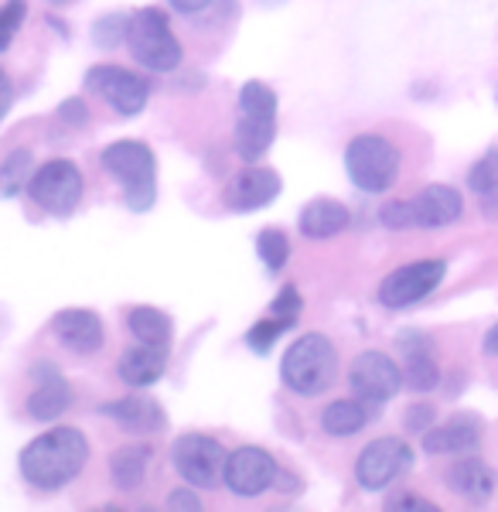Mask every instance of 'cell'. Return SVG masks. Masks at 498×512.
Returning a JSON list of instances; mask_svg holds the SVG:
<instances>
[{"instance_id": "1", "label": "cell", "mask_w": 498, "mask_h": 512, "mask_svg": "<svg viewBox=\"0 0 498 512\" xmlns=\"http://www.w3.org/2000/svg\"><path fill=\"white\" fill-rule=\"evenodd\" d=\"M89 461V441L79 427H52L21 451V475L31 489H65Z\"/></svg>"}, {"instance_id": "36", "label": "cell", "mask_w": 498, "mask_h": 512, "mask_svg": "<svg viewBox=\"0 0 498 512\" xmlns=\"http://www.w3.org/2000/svg\"><path fill=\"white\" fill-rule=\"evenodd\" d=\"M434 417H437V410L430 407V403H413V407L406 410L403 424H406V431H410V434H423V431H430V427H434Z\"/></svg>"}, {"instance_id": "33", "label": "cell", "mask_w": 498, "mask_h": 512, "mask_svg": "<svg viewBox=\"0 0 498 512\" xmlns=\"http://www.w3.org/2000/svg\"><path fill=\"white\" fill-rule=\"evenodd\" d=\"M468 185L475 188V192H481V195H492L498 188V161L495 158L478 161L475 168H471V175H468Z\"/></svg>"}, {"instance_id": "3", "label": "cell", "mask_w": 498, "mask_h": 512, "mask_svg": "<svg viewBox=\"0 0 498 512\" xmlns=\"http://www.w3.org/2000/svg\"><path fill=\"white\" fill-rule=\"evenodd\" d=\"M280 379L301 396H321L338 379V349L321 332H307L280 359Z\"/></svg>"}, {"instance_id": "14", "label": "cell", "mask_w": 498, "mask_h": 512, "mask_svg": "<svg viewBox=\"0 0 498 512\" xmlns=\"http://www.w3.org/2000/svg\"><path fill=\"white\" fill-rule=\"evenodd\" d=\"M396 349L403 352V379L410 390L430 393L441 383V369L434 359V342L423 332H400L396 335Z\"/></svg>"}, {"instance_id": "7", "label": "cell", "mask_w": 498, "mask_h": 512, "mask_svg": "<svg viewBox=\"0 0 498 512\" xmlns=\"http://www.w3.org/2000/svg\"><path fill=\"white\" fill-rule=\"evenodd\" d=\"M28 195L48 216H72L82 202V171L72 161H48L31 175Z\"/></svg>"}, {"instance_id": "21", "label": "cell", "mask_w": 498, "mask_h": 512, "mask_svg": "<svg viewBox=\"0 0 498 512\" xmlns=\"http://www.w3.org/2000/svg\"><path fill=\"white\" fill-rule=\"evenodd\" d=\"M348 219L352 216L338 198H311L301 209V233L307 239H331L345 233Z\"/></svg>"}, {"instance_id": "35", "label": "cell", "mask_w": 498, "mask_h": 512, "mask_svg": "<svg viewBox=\"0 0 498 512\" xmlns=\"http://www.w3.org/2000/svg\"><path fill=\"white\" fill-rule=\"evenodd\" d=\"M379 222H383L386 229H410L413 226L410 202H386L383 212H379Z\"/></svg>"}, {"instance_id": "19", "label": "cell", "mask_w": 498, "mask_h": 512, "mask_svg": "<svg viewBox=\"0 0 498 512\" xmlns=\"http://www.w3.org/2000/svg\"><path fill=\"white\" fill-rule=\"evenodd\" d=\"M164 369H168V349L164 345H144V342L130 345L120 355V362H116V373H120L127 386H134V390L154 386L164 376Z\"/></svg>"}, {"instance_id": "28", "label": "cell", "mask_w": 498, "mask_h": 512, "mask_svg": "<svg viewBox=\"0 0 498 512\" xmlns=\"http://www.w3.org/2000/svg\"><path fill=\"white\" fill-rule=\"evenodd\" d=\"M28 171H31V154L14 151L11 158L0 164V198H14L21 188H28Z\"/></svg>"}, {"instance_id": "17", "label": "cell", "mask_w": 498, "mask_h": 512, "mask_svg": "<svg viewBox=\"0 0 498 512\" xmlns=\"http://www.w3.org/2000/svg\"><path fill=\"white\" fill-rule=\"evenodd\" d=\"M481 441V417L454 414L447 424L423 431V451L427 454H471Z\"/></svg>"}, {"instance_id": "32", "label": "cell", "mask_w": 498, "mask_h": 512, "mask_svg": "<svg viewBox=\"0 0 498 512\" xmlns=\"http://www.w3.org/2000/svg\"><path fill=\"white\" fill-rule=\"evenodd\" d=\"M24 14H28V4H24V0H7V4L0 7V52H4V48L14 41V35H18V28L24 24Z\"/></svg>"}, {"instance_id": "43", "label": "cell", "mask_w": 498, "mask_h": 512, "mask_svg": "<svg viewBox=\"0 0 498 512\" xmlns=\"http://www.w3.org/2000/svg\"><path fill=\"white\" fill-rule=\"evenodd\" d=\"M48 4H58V7H62V4H69V0H48Z\"/></svg>"}, {"instance_id": "34", "label": "cell", "mask_w": 498, "mask_h": 512, "mask_svg": "<svg viewBox=\"0 0 498 512\" xmlns=\"http://www.w3.org/2000/svg\"><path fill=\"white\" fill-rule=\"evenodd\" d=\"M301 308H304V301H301V294H297V287L287 284L284 291L277 294V301H273L270 315H280V318H287V321H297Z\"/></svg>"}, {"instance_id": "26", "label": "cell", "mask_w": 498, "mask_h": 512, "mask_svg": "<svg viewBox=\"0 0 498 512\" xmlns=\"http://www.w3.org/2000/svg\"><path fill=\"white\" fill-rule=\"evenodd\" d=\"M127 328L130 335L137 338V342L144 345H164L168 349L171 345V315H164L161 308H151V304H140V308H130L127 311Z\"/></svg>"}, {"instance_id": "4", "label": "cell", "mask_w": 498, "mask_h": 512, "mask_svg": "<svg viewBox=\"0 0 498 512\" xmlns=\"http://www.w3.org/2000/svg\"><path fill=\"white\" fill-rule=\"evenodd\" d=\"M127 48L147 72H171L181 65V41L174 38L171 21L161 7H140L130 14Z\"/></svg>"}, {"instance_id": "9", "label": "cell", "mask_w": 498, "mask_h": 512, "mask_svg": "<svg viewBox=\"0 0 498 512\" xmlns=\"http://www.w3.org/2000/svg\"><path fill=\"white\" fill-rule=\"evenodd\" d=\"M410 465H413V448L403 437H379V441L365 444L359 461H355V482L365 492H379L386 485H393Z\"/></svg>"}, {"instance_id": "20", "label": "cell", "mask_w": 498, "mask_h": 512, "mask_svg": "<svg viewBox=\"0 0 498 512\" xmlns=\"http://www.w3.org/2000/svg\"><path fill=\"white\" fill-rule=\"evenodd\" d=\"M447 485L458 495H464V499L485 502V499H492V492H495V472L481 458L461 454V461H454V465L447 468Z\"/></svg>"}, {"instance_id": "39", "label": "cell", "mask_w": 498, "mask_h": 512, "mask_svg": "<svg viewBox=\"0 0 498 512\" xmlns=\"http://www.w3.org/2000/svg\"><path fill=\"white\" fill-rule=\"evenodd\" d=\"M11 106H14V86H11V79H7V72L0 69V120L11 113Z\"/></svg>"}, {"instance_id": "25", "label": "cell", "mask_w": 498, "mask_h": 512, "mask_svg": "<svg viewBox=\"0 0 498 512\" xmlns=\"http://www.w3.org/2000/svg\"><path fill=\"white\" fill-rule=\"evenodd\" d=\"M369 424V403H362L359 396H348V400H335L321 414V431L328 437H352Z\"/></svg>"}, {"instance_id": "30", "label": "cell", "mask_w": 498, "mask_h": 512, "mask_svg": "<svg viewBox=\"0 0 498 512\" xmlns=\"http://www.w3.org/2000/svg\"><path fill=\"white\" fill-rule=\"evenodd\" d=\"M294 325V321H287V318H280V315H267V318H260L253 328L246 332V345L253 352H260V355H267L273 349V342H277L280 335L287 332V328Z\"/></svg>"}, {"instance_id": "27", "label": "cell", "mask_w": 498, "mask_h": 512, "mask_svg": "<svg viewBox=\"0 0 498 512\" xmlns=\"http://www.w3.org/2000/svg\"><path fill=\"white\" fill-rule=\"evenodd\" d=\"M239 113H253V117H277V93L260 79H249L239 89Z\"/></svg>"}, {"instance_id": "38", "label": "cell", "mask_w": 498, "mask_h": 512, "mask_svg": "<svg viewBox=\"0 0 498 512\" xmlns=\"http://www.w3.org/2000/svg\"><path fill=\"white\" fill-rule=\"evenodd\" d=\"M168 509H192L195 512V509H202V499L185 485V489H174L168 495Z\"/></svg>"}, {"instance_id": "10", "label": "cell", "mask_w": 498, "mask_h": 512, "mask_svg": "<svg viewBox=\"0 0 498 512\" xmlns=\"http://www.w3.org/2000/svg\"><path fill=\"white\" fill-rule=\"evenodd\" d=\"M86 86L103 96L120 117H137L151 99V82L123 65H93L86 72Z\"/></svg>"}, {"instance_id": "41", "label": "cell", "mask_w": 498, "mask_h": 512, "mask_svg": "<svg viewBox=\"0 0 498 512\" xmlns=\"http://www.w3.org/2000/svg\"><path fill=\"white\" fill-rule=\"evenodd\" d=\"M168 4L181 14H202V11H209L215 0H168Z\"/></svg>"}, {"instance_id": "13", "label": "cell", "mask_w": 498, "mask_h": 512, "mask_svg": "<svg viewBox=\"0 0 498 512\" xmlns=\"http://www.w3.org/2000/svg\"><path fill=\"white\" fill-rule=\"evenodd\" d=\"M280 188H284V181H280L277 171L253 164V168L239 171V175L229 181L222 202H226L229 212H256V209H267L270 202H277Z\"/></svg>"}, {"instance_id": "40", "label": "cell", "mask_w": 498, "mask_h": 512, "mask_svg": "<svg viewBox=\"0 0 498 512\" xmlns=\"http://www.w3.org/2000/svg\"><path fill=\"white\" fill-rule=\"evenodd\" d=\"M389 509H437L434 502L427 499H417V495H400V499H389Z\"/></svg>"}, {"instance_id": "6", "label": "cell", "mask_w": 498, "mask_h": 512, "mask_svg": "<svg viewBox=\"0 0 498 512\" xmlns=\"http://www.w3.org/2000/svg\"><path fill=\"white\" fill-rule=\"evenodd\" d=\"M226 448L209 434H181L171 444L174 472L185 478L192 489H215L226 475Z\"/></svg>"}, {"instance_id": "18", "label": "cell", "mask_w": 498, "mask_h": 512, "mask_svg": "<svg viewBox=\"0 0 498 512\" xmlns=\"http://www.w3.org/2000/svg\"><path fill=\"white\" fill-rule=\"evenodd\" d=\"M99 410H103L110 420H116L127 434H154L168 424L161 403H157L154 396H140V393H130V396H123V400L103 403Z\"/></svg>"}, {"instance_id": "42", "label": "cell", "mask_w": 498, "mask_h": 512, "mask_svg": "<svg viewBox=\"0 0 498 512\" xmlns=\"http://www.w3.org/2000/svg\"><path fill=\"white\" fill-rule=\"evenodd\" d=\"M485 352L488 355H498V325L485 335Z\"/></svg>"}, {"instance_id": "37", "label": "cell", "mask_w": 498, "mask_h": 512, "mask_svg": "<svg viewBox=\"0 0 498 512\" xmlns=\"http://www.w3.org/2000/svg\"><path fill=\"white\" fill-rule=\"evenodd\" d=\"M58 117L69 123V127H82V123H89V106L82 103V99H65V103L58 106Z\"/></svg>"}, {"instance_id": "16", "label": "cell", "mask_w": 498, "mask_h": 512, "mask_svg": "<svg viewBox=\"0 0 498 512\" xmlns=\"http://www.w3.org/2000/svg\"><path fill=\"white\" fill-rule=\"evenodd\" d=\"M410 209H413V226L441 229L461 219L464 198L451 185H427L417 198H410Z\"/></svg>"}, {"instance_id": "12", "label": "cell", "mask_w": 498, "mask_h": 512, "mask_svg": "<svg viewBox=\"0 0 498 512\" xmlns=\"http://www.w3.org/2000/svg\"><path fill=\"white\" fill-rule=\"evenodd\" d=\"M226 489L232 495H243V499H256L267 489H273L277 482V458L270 451L256 448V444H246V448H236L226 458V475H222Z\"/></svg>"}, {"instance_id": "15", "label": "cell", "mask_w": 498, "mask_h": 512, "mask_svg": "<svg viewBox=\"0 0 498 512\" xmlns=\"http://www.w3.org/2000/svg\"><path fill=\"white\" fill-rule=\"evenodd\" d=\"M52 332L58 342L69 352L79 355H93L103 349L106 332H103V318L89 308H65L52 318Z\"/></svg>"}, {"instance_id": "8", "label": "cell", "mask_w": 498, "mask_h": 512, "mask_svg": "<svg viewBox=\"0 0 498 512\" xmlns=\"http://www.w3.org/2000/svg\"><path fill=\"white\" fill-rule=\"evenodd\" d=\"M403 383V369L396 366L393 355L376 349L359 352L352 359V369H348V390H352V396H359L362 403H369V407L389 403L403 390Z\"/></svg>"}, {"instance_id": "5", "label": "cell", "mask_w": 498, "mask_h": 512, "mask_svg": "<svg viewBox=\"0 0 498 512\" xmlns=\"http://www.w3.org/2000/svg\"><path fill=\"white\" fill-rule=\"evenodd\" d=\"M345 171L365 195H383L400 175V147L383 134H359L345 147Z\"/></svg>"}, {"instance_id": "24", "label": "cell", "mask_w": 498, "mask_h": 512, "mask_svg": "<svg viewBox=\"0 0 498 512\" xmlns=\"http://www.w3.org/2000/svg\"><path fill=\"white\" fill-rule=\"evenodd\" d=\"M151 458H154V451L147 448V444H123V448H116L110 458V478L116 489H123V492L137 489V485L144 482Z\"/></svg>"}, {"instance_id": "23", "label": "cell", "mask_w": 498, "mask_h": 512, "mask_svg": "<svg viewBox=\"0 0 498 512\" xmlns=\"http://www.w3.org/2000/svg\"><path fill=\"white\" fill-rule=\"evenodd\" d=\"M277 137V117H253L243 113L236 123V151L243 161H260Z\"/></svg>"}, {"instance_id": "11", "label": "cell", "mask_w": 498, "mask_h": 512, "mask_svg": "<svg viewBox=\"0 0 498 512\" xmlns=\"http://www.w3.org/2000/svg\"><path fill=\"white\" fill-rule=\"evenodd\" d=\"M447 274L444 260H417L396 267L383 284H379V304L386 308H410V304L423 301L427 294H434L441 287V280Z\"/></svg>"}, {"instance_id": "29", "label": "cell", "mask_w": 498, "mask_h": 512, "mask_svg": "<svg viewBox=\"0 0 498 512\" xmlns=\"http://www.w3.org/2000/svg\"><path fill=\"white\" fill-rule=\"evenodd\" d=\"M256 253H260L263 267H267L270 274H277V270H284V263L290 260V243L280 229H263V233L256 236Z\"/></svg>"}, {"instance_id": "22", "label": "cell", "mask_w": 498, "mask_h": 512, "mask_svg": "<svg viewBox=\"0 0 498 512\" xmlns=\"http://www.w3.org/2000/svg\"><path fill=\"white\" fill-rule=\"evenodd\" d=\"M72 407V386L65 383L62 376H48L41 379V383L31 390L28 403H24V410H28L31 420H41V424H48V420L62 417L65 410Z\"/></svg>"}, {"instance_id": "2", "label": "cell", "mask_w": 498, "mask_h": 512, "mask_svg": "<svg viewBox=\"0 0 498 512\" xmlns=\"http://www.w3.org/2000/svg\"><path fill=\"white\" fill-rule=\"evenodd\" d=\"M123 185V205L130 212H151L157 202V158L144 140H116L99 158Z\"/></svg>"}, {"instance_id": "31", "label": "cell", "mask_w": 498, "mask_h": 512, "mask_svg": "<svg viewBox=\"0 0 498 512\" xmlns=\"http://www.w3.org/2000/svg\"><path fill=\"white\" fill-rule=\"evenodd\" d=\"M127 14H106L93 24V45L96 48H116V45H127Z\"/></svg>"}]
</instances>
